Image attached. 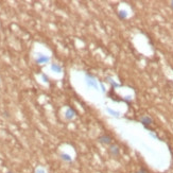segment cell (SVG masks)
<instances>
[{"label": "cell", "instance_id": "6da1fadb", "mask_svg": "<svg viewBox=\"0 0 173 173\" xmlns=\"http://www.w3.org/2000/svg\"><path fill=\"white\" fill-rule=\"evenodd\" d=\"M86 84L88 85V87H90L93 89H98L99 88L98 82L93 76H90L89 74H86Z\"/></svg>", "mask_w": 173, "mask_h": 173}, {"label": "cell", "instance_id": "2e32d148", "mask_svg": "<svg viewBox=\"0 0 173 173\" xmlns=\"http://www.w3.org/2000/svg\"><path fill=\"white\" fill-rule=\"evenodd\" d=\"M7 173H13V172H11V171H9V172H7Z\"/></svg>", "mask_w": 173, "mask_h": 173}, {"label": "cell", "instance_id": "5bb4252c", "mask_svg": "<svg viewBox=\"0 0 173 173\" xmlns=\"http://www.w3.org/2000/svg\"><path fill=\"white\" fill-rule=\"evenodd\" d=\"M43 79H44V81H45V82H48V78H47V76L43 75Z\"/></svg>", "mask_w": 173, "mask_h": 173}, {"label": "cell", "instance_id": "8fae6325", "mask_svg": "<svg viewBox=\"0 0 173 173\" xmlns=\"http://www.w3.org/2000/svg\"><path fill=\"white\" fill-rule=\"evenodd\" d=\"M118 16H119L120 19H125V18L128 17V13H126L125 11H119Z\"/></svg>", "mask_w": 173, "mask_h": 173}, {"label": "cell", "instance_id": "30bf717a", "mask_svg": "<svg viewBox=\"0 0 173 173\" xmlns=\"http://www.w3.org/2000/svg\"><path fill=\"white\" fill-rule=\"evenodd\" d=\"M106 81H108V83H110V84L113 86L114 88H115V87H119V84H117V83H116V82H115V81H114L112 78H110V76H108V78H106Z\"/></svg>", "mask_w": 173, "mask_h": 173}, {"label": "cell", "instance_id": "9a60e30c", "mask_svg": "<svg viewBox=\"0 0 173 173\" xmlns=\"http://www.w3.org/2000/svg\"><path fill=\"white\" fill-rule=\"evenodd\" d=\"M170 7H171V9L173 10V1H171V4H170Z\"/></svg>", "mask_w": 173, "mask_h": 173}, {"label": "cell", "instance_id": "52a82bcc", "mask_svg": "<svg viewBox=\"0 0 173 173\" xmlns=\"http://www.w3.org/2000/svg\"><path fill=\"white\" fill-rule=\"evenodd\" d=\"M61 158H62L64 161H66V162H71V161H72L71 156H70L69 154H67V153H62V154H61Z\"/></svg>", "mask_w": 173, "mask_h": 173}, {"label": "cell", "instance_id": "9c48e42d", "mask_svg": "<svg viewBox=\"0 0 173 173\" xmlns=\"http://www.w3.org/2000/svg\"><path fill=\"white\" fill-rule=\"evenodd\" d=\"M106 112H107L108 114H111L113 117H119V116H120V113H119V112L113 111L112 108H106Z\"/></svg>", "mask_w": 173, "mask_h": 173}, {"label": "cell", "instance_id": "5b68a950", "mask_svg": "<svg viewBox=\"0 0 173 173\" xmlns=\"http://www.w3.org/2000/svg\"><path fill=\"white\" fill-rule=\"evenodd\" d=\"M48 61H49V57L44 54H38V56L36 58V63H38V64H44V63H47Z\"/></svg>", "mask_w": 173, "mask_h": 173}, {"label": "cell", "instance_id": "277c9868", "mask_svg": "<svg viewBox=\"0 0 173 173\" xmlns=\"http://www.w3.org/2000/svg\"><path fill=\"white\" fill-rule=\"evenodd\" d=\"M140 122L143 124V126H144L145 129H150L149 125H151V124L153 123V120H152V118H150L149 116H143V117L140 118Z\"/></svg>", "mask_w": 173, "mask_h": 173}, {"label": "cell", "instance_id": "ba28073f", "mask_svg": "<svg viewBox=\"0 0 173 173\" xmlns=\"http://www.w3.org/2000/svg\"><path fill=\"white\" fill-rule=\"evenodd\" d=\"M51 69H52L54 72H57V73H61V72H62V67H61L58 64H52V65H51Z\"/></svg>", "mask_w": 173, "mask_h": 173}, {"label": "cell", "instance_id": "4fadbf2b", "mask_svg": "<svg viewBox=\"0 0 173 173\" xmlns=\"http://www.w3.org/2000/svg\"><path fill=\"white\" fill-rule=\"evenodd\" d=\"M136 173H148V172H147V170H145L144 168H141V169H140V170H138Z\"/></svg>", "mask_w": 173, "mask_h": 173}, {"label": "cell", "instance_id": "8992f818", "mask_svg": "<svg viewBox=\"0 0 173 173\" xmlns=\"http://www.w3.org/2000/svg\"><path fill=\"white\" fill-rule=\"evenodd\" d=\"M74 115H75V113H74V111L71 110V108H68V110L65 112V118H66L67 120H71V119H73Z\"/></svg>", "mask_w": 173, "mask_h": 173}, {"label": "cell", "instance_id": "7a4b0ae2", "mask_svg": "<svg viewBox=\"0 0 173 173\" xmlns=\"http://www.w3.org/2000/svg\"><path fill=\"white\" fill-rule=\"evenodd\" d=\"M108 154L112 157H118L120 155V149H119V147L116 145V144H111V147L108 149Z\"/></svg>", "mask_w": 173, "mask_h": 173}, {"label": "cell", "instance_id": "3957f363", "mask_svg": "<svg viewBox=\"0 0 173 173\" xmlns=\"http://www.w3.org/2000/svg\"><path fill=\"white\" fill-rule=\"evenodd\" d=\"M98 141L100 142V143H102V144H105V145H110L111 143H112V137L110 136V135H106V134H104V135H101V136H99L98 137Z\"/></svg>", "mask_w": 173, "mask_h": 173}, {"label": "cell", "instance_id": "7c38bea8", "mask_svg": "<svg viewBox=\"0 0 173 173\" xmlns=\"http://www.w3.org/2000/svg\"><path fill=\"white\" fill-rule=\"evenodd\" d=\"M35 173H46V172H45V170H44V169H42V168H38V169H36Z\"/></svg>", "mask_w": 173, "mask_h": 173}]
</instances>
